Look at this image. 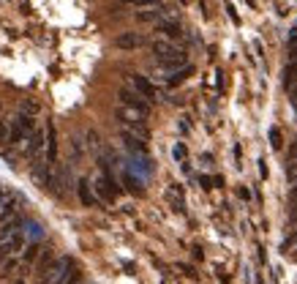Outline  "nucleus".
I'll use <instances>...</instances> for the list:
<instances>
[{"mask_svg":"<svg viewBox=\"0 0 297 284\" xmlns=\"http://www.w3.org/2000/svg\"><path fill=\"white\" fill-rule=\"evenodd\" d=\"M286 180L297 186V161H289V164H286Z\"/></svg>","mask_w":297,"mask_h":284,"instance_id":"2eb2a0df","label":"nucleus"},{"mask_svg":"<svg viewBox=\"0 0 297 284\" xmlns=\"http://www.w3.org/2000/svg\"><path fill=\"white\" fill-rule=\"evenodd\" d=\"M28 230H30V235H33V238H38V235H41V227H38V224H33V221L28 224Z\"/></svg>","mask_w":297,"mask_h":284,"instance_id":"aec40b11","label":"nucleus"},{"mask_svg":"<svg viewBox=\"0 0 297 284\" xmlns=\"http://www.w3.org/2000/svg\"><path fill=\"white\" fill-rule=\"evenodd\" d=\"M11 142V123L8 120H0V145Z\"/></svg>","mask_w":297,"mask_h":284,"instance_id":"ddd939ff","label":"nucleus"},{"mask_svg":"<svg viewBox=\"0 0 297 284\" xmlns=\"http://www.w3.org/2000/svg\"><path fill=\"white\" fill-rule=\"evenodd\" d=\"M289 41H297V28L292 30V36H289Z\"/></svg>","mask_w":297,"mask_h":284,"instance_id":"5701e85b","label":"nucleus"},{"mask_svg":"<svg viewBox=\"0 0 297 284\" xmlns=\"http://www.w3.org/2000/svg\"><path fill=\"white\" fill-rule=\"evenodd\" d=\"M286 156H289V161H297V140L292 142V148H289V153H286Z\"/></svg>","mask_w":297,"mask_h":284,"instance_id":"6ab92c4d","label":"nucleus"},{"mask_svg":"<svg viewBox=\"0 0 297 284\" xmlns=\"http://www.w3.org/2000/svg\"><path fill=\"white\" fill-rule=\"evenodd\" d=\"M129 82H131V88H134L136 93L142 96V99H150V101L156 99V88H153V85L147 82L145 77H139V74H131V77H129Z\"/></svg>","mask_w":297,"mask_h":284,"instance_id":"20e7f679","label":"nucleus"},{"mask_svg":"<svg viewBox=\"0 0 297 284\" xmlns=\"http://www.w3.org/2000/svg\"><path fill=\"white\" fill-rule=\"evenodd\" d=\"M175 159H186V148H183V145H177V148H175Z\"/></svg>","mask_w":297,"mask_h":284,"instance_id":"412c9836","label":"nucleus"},{"mask_svg":"<svg viewBox=\"0 0 297 284\" xmlns=\"http://www.w3.org/2000/svg\"><path fill=\"white\" fill-rule=\"evenodd\" d=\"M115 44L120 49H139L142 44H145V36H142V33H120Z\"/></svg>","mask_w":297,"mask_h":284,"instance_id":"423d86ee","label":"nucleus"},{"mask_svg":"<svg viewBox=\"0 0 297 284\" xmlns=\"http://www.w3.org/2000/svg\"><path fill=\"white\" fill-rule=\"evenodd\" d=\"M120 104L129 106V109H136V112L145 115V118L150 115V104H147V101L142 99L134 88H123V90H120Z\"/></svg>","mask_w":297,"mask_h":284,"instance_id":"f03ea898","label":"nucleus"},{"mask_svg":"<svg viewBox=\"0 0 297 284\" xmlns=\"http://www.w3.org/2000/svg\"><path fill=\"white\" fill-rule=\"evenodd\" d=\"M35 254H38V246H35V243H33V246H28V251H25V260H35Z\"/></svg>","mask_w":297,"mask_h":284,"instance_id":"a211bd4d","label":"nucleus"},{"mask_svg":"<svg viewBox=\"0 0 297 284\" xmlns=\"http://www.w3.org/2000/svg\"><path fill=\"white\" fill-rule=\"evenodd\" d=\"M158 30H161V33H166L169 38H177V36H180V28H177L175 22H161V25H158Z\"/></svg>","mask_w":297,"mask_h":284,"instance_id":"f8f14e48","label":"nucleus"},{"mask_svg":"<svg viewBox=\"0 0 297 284\" xmlns=\"http://www.w3.org/2000/svg\"><path fill=\"white\" fill-rule=\"evenodd\" d=\"M68 268H71L68 257H58V260L52 262V268H49V273L44 276V282L47 284H63L66 276H68Z\"/></svg>","mask_w":297,"mask_h":284,"instance_id":"7ed1b4c3","label":"nucleus"},{"mask_svg":"<svg viewBox=\"0 0 297 284\" xmlns=\"http://www.w3.org/2000/svg\"><path fill=\"white\" fill-rule=\"evenodd\" d=\"M76 191H79V200L82 205H96V194L90 191L88 180H79V186H76Z\"/></svg>","mask_w":297,"mask_h":284,"instance_id":"9d476101","label":"nucleus"},{"mask_svg":"<svg viewBox=\"0 0 297 284\" xmlns=\"http://www.w3.org/2000/svg\"><path fill=\"white\" fill-rule=\"evenodd\" d=\"M270 140H273V148H281V131L270 129Z\"/></svg>","mask_w":297,"mask_h":284,"instance_id":"f3484780","label":"nucleus"},{"mask_svg":"<svg viewBox=\"0 0 297 284\" xmlns=\"http://www.w3.org/2000/svg\"><path fill=\"white\" fill-rule=\"evenodd\" d=\"M22 248V235H11V238H6V241L0 243V262L6 260V257H11L14 251H19Z\"/></svg>","mask_w":297,"mask_h":284,"instance_id":"0eeeda50","label":"nucleus"},{"mask_svg":"<svg viewBox=\"0 0 297 284\" xmlns=\"http://www.w3.org/2000/svg\"><path fill=\"white\" fill-rule=\"evenodd\" d=\"M139 17V22H166V17H172V11L169 8H164V6H156V8H147V11H139L136 14Z\"/></svg>","mask_w":297,"mask_h":284,"instance_id":"39448f33","label":"nucleus"},{"mask_svg":"<svg viewBox=\"0 0 297 284\" xmlns=\"http://www.w3.org/2000/svg\"><path fill=\"white\" fill-rule=\"evenodd\" d=\"M153 55L158 58V63H161V69H164V74H166V77L188 66V55L183 52L180 47H175L172 41H164V38L153 41Z\"/></svg>","mask_w":297,"mask_h":284,"instance_id":"f257e3e1","label":"nucleus"},{"mask_svg":"<svg viewBox=\"0 0 297 284\" xmlns=\"http://www.w3.org/2000/svg\"><path fill=\"white\" fill-rule=\"evenodd\" d=\"M41 145H44V137H41V131H33V134L28 137V156H30V159H35V156H38Z\"/></svg>","mask_w":297,"mask_h":284,"instance_id":"1a4fd4ad","label":"nucleus"},{"mask_svg":"<svg viewBox=\"0 0 297 284\" xmlns=\"http://www.w3.org/2000/svg\"><path fill=\"white\" fill-rule=\"evenodd\" d=\"M289 202H292V205H297V186H292V191H289Z\"/></svg>","mask_w":297,"mask_h":284,"instance_id":"4be33fe9","label":"nucleus"},{"mask_svg":"<svg viewBox=\"0 0 297 284\" xmlns=\"http://www.w3.org/2000/svg\"><path fill=\"white\" fill-rule=\"evenodd\" d=\"M123 142H126V148L131 150V153H145V140H139V137H134L131 131H126L123 129Z\"/></svg>","mask_w":297,"mask_h":284,"instance_id":"6e6552de","label":"nucleus"},{"mask_svg":"<svg viewBox=\"0 0 297 284\" xmlns=\"http://www.w3.org/2000/svg\"><path fill=\"white\" fill-rule=\"evenodd\" d=\"M47 131H49V161H55V156H58V142H55V126L49 123V126H47Z\"/></svg>","mask_w":297,"mask_h":284,"instance_id":"4468645a","label":"nucleus"},{"mask_svg":"<svg viewBox=\"0 0 297 284\" xmlns=\"http://www.w3.org/2000/svg\"><path fill=\"white\" fill-rule=\"evenodd\" d=\"M19 224H22V219H17V216H14V219H8L6 224L0 227V238H11V235H17Z\"/></svg>","mask_w":297,"mask_h":284,"instance_id":"9b49d317","label":"nucleus"},{"mask_svg":"<svg viewBox=\"0 0 297 284\" xmlns=\"http://www.w3.org/2000/svg\"><path fill=\"white\" fill-rule=\"evenodd\" d=\"M126 3H134V6H147V8L161 6V0H126Z\"/></svg>","mask_w":297,"mask_h":284,"instance_id":"dca6fc26","label":"nucleus"}]
</instances>
